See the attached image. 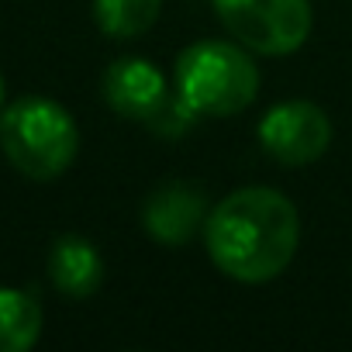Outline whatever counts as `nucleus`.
Instances as JSON below:
<instances>
[{
  "mask_svg": "<svg viewBox=\"0 0 352 352\" xmlns=\"http://www.w3.org/2000/svg\"><path fill=\"white\" fill-rule=\"evenodd\" d=\"M263 148L283 166H307L331 145V121L311 100H283L259 121Z\"/></svg>",
  "mask_w": 352,
  "mask_h": 352,
  "instance_id": "39448f33",
  "label": "nucleus"
},
{
  "mask_svg": "<svg viewBox=\"0 0 352 352\" xmlns=\"http://www.w3.org/2000/svg\"><path fill=\"white\" fill-rule=\"evenodd\" d=\"M49 276L59 294L83 300V297L97 294V287L104 283V259L87 239L63 235V239H56V245L49 252Z\"/></svg>",
  "mask_w": 352,
  "mask_h": 352,
  "instance_id": "6e6552de",
  "label": "nucleus"
},
{
  "mask_svg": "<svg viewBox=\"0 0 352 352\" xmlns=\"http://www.w3.org/2000/svg\"><path fill=\"white\" fill-rule=\"evenodd\" d=\"M0 148L32 180L63 176L80 148L76 121L49 97H21L0 114Z\"/></svg>",
  "mask_w": 352,
  "mask_h": 352,
  "instance_id": "f03ea898",
  "label": "nucleus"
},
{
  "mask_svg": "<svg viewBox=\"0 0 352 352\" xmlns=\"http://www.w3.org/2000/svg\"><path fill=\"white\" fill-rule=\"evenodd\" d=\"M162 11V0H94L97 28L111 38L145 35Z\"/></svg>",
  "mask_w": 352,
  "mask_h": 352,
  "instance_id": "9d476101",
  "label": "nucleus"
},
{
  "mask_svg": "<svg viewBox=\"0 0 352 352\" xmlns=\"http://www.w3.org/2000/svg\"><path fill=\"white\" fill-rule=\"evenodd\" d=\"M208 201L194 184H162L142 208V225L159 245H184L208 221Z\"/></svg>",
  "mask_w": 352,
  "mask_h": 352,
  "instance_id": "423d86ee",
  "label": "nucleus"
},
{
  "mask_svg": "<svg viewBox=\"0 0 352 352\" xmlns=\"http://www.w3.org/2000/svg\"><path fill=\"white\" fill-rule=\"evenodd\" d=\"M0 104H4V76H0Z\"/></svg>",
  "mask_w": 352,
  "mask_h": 352,
  "instance_id": "9b49d317",
  "label": "nucleus"
},
{
  "mask_svg": "<svg viewBox=\"0 0 352 352\" xmlns=\"http://www.w3.org/2000/svg\"><path fill=\"white\" fill-rule=\"evenodd\" d=\"M204 242L225 276L239 283H266L297 256L300 214L283 194L270 187H245L228 194L208 214Z\"/></svg>",
  "mask_w": 352,
  "mask_h": 352,
  "instance_id": "f257e3e1",
  "label": "nucleus"
},
{
  "mask_svg": "<svg viewBox=\"0 0 352 352\" xmlns=\"http://www.w3.org/2000/svg\"><path fill=\"white\" fill-rule=\"evenodd\" d=\"M225 28L259 56H290L311 35V0H214Z\"/></svg>",
  "mask_w": 352,
  "mask_h": 352,
  "instance_id": "20e7f679",
  "label": "nucleus"
},
{
  "mask_svg": "<svg viewBox=\"0 0 352 352\" xmlns=\"http://www.w3.org/2000/svg\"><path fill=\"white\" fill-rule=\"evenodd\" d=\"M166 97L169 90L162 73L145 59H118L104 73V100L121 118L148 121L166 104Z\"/></svg>",
  "mask_w": 352,
  "mask_h": 352,
  "instance_id": "0eeeda50",
  "label": "nucleus"
},
{
  "mask_svg": "<svg viewBox=\"0 0 352 352\" xmlns=\"http://www.w3.org/2000/svg\"><path fill=\"white\" fill-rule=\"evenodd\" d=\"M42 335V307L32 294L0 287V352H25Z\"/></svg>",
  "mask_w": 352,
  "mask_h": 352,
  "instance_id": "1a4fd4ad",
  "label": "nucleus"
},
{
  "mask_svg": "<svg viewBox=\"0 0 352 352\" xmlns=\"http://www.w3.org/2000/svg\"><path fill=\"white\" fill-rule=\"evenodd\" d=\"M176 94L197 118H232L256 100L259 69L232 42H197L176 59Z\"/></svg>",
  "mask_w": 352,
  "mask_h": 352,
  "instance_id": "7ed1b4c3",
  "label": "nucleus"
}]
</instances>
